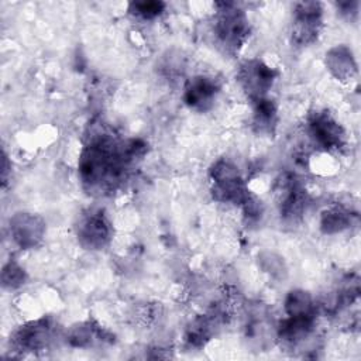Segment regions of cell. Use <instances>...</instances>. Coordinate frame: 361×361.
I'll list each match as a JSON object with an SVG mask.
<instances>
[{
	"label": "cell",
	"instance_id": "1",
	"mask_svg": "<svg viewBox=\"0 0 361 361\" xmlns=\"http://www.w3.org/2000/svg\"><path fill=\"white\" fill-rule=\"evenodd\" d=\"M138 138H118L106 130L93 131L79 157V178L93 195L111 193L127 179L130 169L145 154Z\"/></svg>",
	"mask_w": 361,
	"mask_h": 361
},
{
	"label": "cell",
	"instance_id": "2",
	"mask_svg": "<svg viewBox=\"0 0 361 361\" xmlns=\"http://www.w3.org/2000/svg\"><path fill=\"white\" fill-rule=\"evenodd\" d=\"M213 21L214 41L223 52L235 55L250 37V20L234 3H219Z\"/></svg>",
	"mask_w": 361,
	"mask_h": 361
},
{
	"label": "cell",
	"instance_id": "3",
	"mask_svg": "<svg viewBox=\"0 0 361 361\" xmlns=\"http://www.w3.org/2000/svg\"><path fill=\"white\" fill-rule=\"evenodd\" d=\"M209 178L212 195L220 203L241 207L251 196L238 166L230 159H217L209 171Z\"/></svg>",
	"mask_w": 361,
	"mask_h": 361
},
{
	"label": "cell",
	"instance_id": "4",
	"mask_svg": "<svg viewBox=\"0 0 361 361\" xmlns=\"http://www.w3.org/2000/svg\"><path fill=\"white\" fill-rule=\"evenodd\" d=\"M58 326L51 317H41L20 326L10 336V348L16 353L34 354L45 351L55 341Z\"/></svg>",
	"mask_w": 361,
	"mask_h": 361
},
{
	"label": "cell",
	"instance_id": "5",
	"mask_svg": "<svg viewBox=\"0 0 361 361\" xmlns=\"http://www.w3.org/2000/svg\"><path fill=\"white\" fill-rule=\"evenodd\" d=\"M111 233V223L100 209L83 212L75 224V234L79 244L90 251L103 250L110 243Z\"/></svg>",
	"mask_w": 361,
	"mask_h": 361
},
{
	"label": "cell",
	"instance_id": "6",
	"mask_svg": "<svg viewBox=\"0 0 361 361\" xmlns=\"http://www.w3.org/2000/svg\"><path fill=\"white\" fill-rule=\"evenodd\" d=\"M235 78L241 90L251 102L268 96L276 79V72L264 61L251 58L240 63Z\"/></svg>",
	"mask_w": 361,
	"mask_h": 361
},
{
	"label": "cell",
	"instance_id": "7",
	"mask_svg": "<svg viewBox=\"0 0 361 361\" xmlns=\"http://www.w3.org/2000/svg\"><path fill=\"white\" fill-rule=\"evenodd\" d=\"M307 134L312 142L323 151H338L345 145V131L326 110H316L307 117Z\"/></svg>",
	"mask_w": 361,
	"mask_h": 361
},
{
	"label": "cell",
	"instance_id": "8",
	"mask_svg": "<svg viewBox=\"0 0 361 361\" xmlns=\"http://www.w3.org/2000/svg\"><path fill=\"white\" fill-rule=\"evenodd\" d=\"M323 27V7L317 1H302L295 6L290 37L295 45L307 47L317 41Z\"/></svg>",
	"mask_w": 361,
	"mask_h": 361
},
{
	"label": "cell",
	"instance_id": "9",
	"mask_svg": "<svg viewBox=\"0 0 361 361\" xmlns=\"http://www.w3.org/2000/svg\"><path fill=\"white\" fill-rule=\"evenodd\" d=\"M275 193L281 216L286 221L299 220L307 203V195L300 180L292 175H285L281 180H278Z\"/></svg>",
	"mask_w": 361,
	"mask_h": 361
},
{
	"label": "cell",
	"instance_id": "10",
	"mask_svg": "<svg viewBox=\"0 0 361 361\" xmlns=\"http://www.w3.org/2000/svg\"><path fill=\"white\" fill-rule=\"evenodd\" d=\"M8 231L13 243L18 248L31 250L42 241L45 235V221L38 214L20 212L10 219Z\"/></svg>",
	"mask_w": 361,
	"mask_h": 361
},
{
	"label": "cell",
	"instance_id": "11",
	"mask_svg": "<svg viewBox=\"0 0 361 361\" xmlns=\"http://www.w3.org/2000/svg\"><path fill=\"white\" fill-rule=\"evenodd\" d=\"M219 82L206 75H197L190 78L183 89V102L186 106L197 113H204L214 106L219 96Z\"/></svg>",
	"mask_w": 361,
	"mask_h": 361
},
{
	"label": "cell",
	"instance_id": "12",
	"mask_svg": "<svg viewBox=\"0 0 361 361\" xmlns=\"http://www.w3.org/2000/svg\"><path fill=\"white\" fill-rule=\"evenodd\" d=\"M327 71L340 82H351L357 75V61L347 45H336L326 52Z\"/></svg>",
	"mask_w": 361,
	"mask_h": 361
},
{
	"label": "cell",
	"instance_id": "13",
	"mask_svg": "<svg viewBox=\"0 0 361 361\" xmlns=\"http://www.w3.org/2000/svg\"><path fill=\"white\" fill-rule=\"evenodd\" d=\"M252 117L251 123L258 134H272L278 123V109L275 102L269 97H261L251 100Z\"/></svg>",
	"mask_w": 361,
	"mask_h": 361
},
{
	"label": "cell",
	"instance_id": "14",
	"mask_svg": "<svg viewBox=\"0 0 361 361\" xmlns=\"http://www.w3.org/2000/svg\"><path fill=\"white\" fill-rule=\"evenodd\" d=\"M66 344L76 348H89L96 341H104L106 334L102 327L96 326L92 322H80L69 327L63 336Z\"/></svg>",
	"mask_w": 361,
	"mask_h": 361
},
{
	"label": "cell",
	"instance_id": "15",
	"mask_svg": "<svg viewBox=\"0 0 361 361\" xmlns=\"http://www.w3.org/2000/svg\"><path fill=\"white\" fill-rule=\"evenodd\" d=\"M286 316H314L317 314V305L313 296L303 289H292L283 300Z\"/></svg>",
	"mask_w": 361,
	"mask_h": 361
},
{
	"label": "cell",
	"instance_id": "16",
	"mask_svg": "<svg viewBox=\"0 0 361 361\" xmlns=\"http://www.w3.org/2000/svg\"><path fill=\"white\" fill-rule=\"evenodd\" d=\"M353 223V214L343 206H331L320 216V228L324 234H337L347 230Z\"/></svg>",
	"mask_w": 361,
	"mask_h": 361
},
{
	"label": "cell",
	"instance_id": "17",
	"mask_svg": "<svg viewBox=\"0 0 361 361\" xmlns=\"http://www.w3.org/2000/svg\"><path fill=\"white\" fill-rule=\"evenodd\" d=\"M27 281V274L24 268L14 259H10L4 264L1 269V285L4 289L13 290L23 286Z\"/></svg>",
	"mask_w": 361,
	"mask_h": 361
},
{
	"label": "cell",
	"instance_id": "18",
	"mask_svg": "<svg viewBox=\"0 0 361 361\" xmlns=\"http://www.w3.org/2000/svg\"><path fill=\"white\" fill-rule=\"evenodd\" d=\"M130 13L142 20H154L159 17L165 10L162 1H133L130 3Z\"/></svg>",
	"mask_w": 361,
	"mask_h": 361
},
{
	"label": "cell",
	"instance_id": "19",
	"mask_svg": "<svg viewBox=\"0 0 361 361\" xmlns=\"http://www.w3.org/2000/svg\"><path fill=\"white\" fill-rule=\"evenodd\" d=\"M259 265L264 272L269 274L272 278H283L286 274V267L281 257L275 255L274 252H262L259 257Z\"/></svg>",
	"mask_w": 361,
	"mask_h": 361
},
{
	"label": "cell",
	"instance_id": "20",
	"mask_svg": "<svg viewBox=\"0 0 361 361\" xmlns=\"http://www.w3.org/2000/svg\"><path fill=\"white\" fill-rule=\"evenodd\" d=\"M338 8H340V13L343 14H347V16H354L357 14L358 11V3L357 1H351V3H340L338 4Z\"/></svg>",
	"mask_w": 361,
	"mask_h": 361
}]
</instances>
